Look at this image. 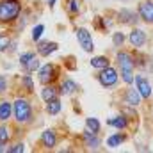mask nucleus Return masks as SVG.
<instances>
[{
	"mask_svg": "<svg viewBox=\"0 0 153 153\" xmlns=\"http://www.w3.org/2000/svg\"><path fill=\"white\" fill-rule=\"evenodd\" d=\"M116 64L119 68V75L121 80L126 84V85H132L134 84V70H135V59H134V52H128V50H119L116 53Z\"/></svg>",
	"mask_w": 153,
	"mask_h": 153,
	"instance_id": "nucleus-1",
	"label": "nucleus"
},
{
	"mask_svg": "<svg viewBox=\"0 0 153 153\" xmlns=\"http://www.w3.org/2000/svg\"><path fill=\"white\" fill-rule=\"evenodd\" d=\"M13 117L18 125H30L34 119V109L29 98L18 96L13 102Z\"/></svg>",
	"mask_w": 153,
	"mask_h": 153,
	"instance_id": "nucleus-2",
	"label": "nucleus"
},
{
	"mask_svg": "<svg viewBox=\"0 0 153 153\" xmlns=\"http://www.w3.org/2000/svg\"><path fill=\"white\" fill-rule=\"evenodd\" d=\"M22 0H0V25H11L20 18Z\"/></svg>",
	"mask_w": 153,
	"mask_h": 153,
	"instance_id": "nucleus-3",
	"label": "nucleus"
},
{
	"mask_svg": "<svg viewBox=\"0 0 153 153\" xmlns=\"http://www.w3.org/2000/svg\"><path fill=\"white\" fill-rule=\"evenodd\" d=\"M61 75V68L55 64V62H46L45 66H41L38 70V78L41 85H46V84H55L59 80Z\"/></svg>",
	"mask_w": 153,
	"mask_h": 153,
	"instance_id": "nucleus-4",
	"label": "nucleus"
},
{
	"mask_svg": "<svg viewBox=\"0 0 153 153\" xmlns=\"http://www.w3.org/2000/svg\"><path fill=\"white\" fill-rule=\"evenodd\" d=\"M96 78H98L100 85H102V87H105V89H112V87L117 85V82H119L117 70L112 68V66H107V68L100 70V73L96 75Z\"/></svg>",
	"mask_w": 153,
	"mask_h": 153,
	"instance_id": "nucleus-5",
	"label": "nucleus"
},
{
	"mask_svg": "<svg viewBox=\"0 0 153 153\" xmlns=\"http://www.w3.org/2000/svg\"><path fill=\"white\" fill-rule=\"evenodd\" d=\"M75 34H76L78 45L82 46V50L87 52V53H91V52L94 50V43H93V38H91V32H89L87 29H84V27H76Z\"/></svg>",
	"mask_w": 153,
	"mask_h": 153,
	"instance_id": "nucleus-6",
	"label": "nucleus"
},
{
	"mask_svg": "<svg viewBox=\"0 0 153 153\" xmlns=\"http://www.w3.org/2000/svg\"><path fill=\"white\" fill-rule=\"evenodd\" d=\"M137 14L144 23L153 25V0H141L137 5Z\"/></svg>",
	"mask_w": 153,
	"mask_h": 153,
	"instance_id": "nucleus-7",
	"label": "nucleus"
},
{
	"mask_svg": "<svg viewBox=\"0 0 153 153\" xmlns=\"http://www.w3.org/2000/svg\"><path fill=\"white\" fill-rule=\"evenodd\" d=\"M128 41H130V45H132L135 50H141V48L146 45V41H148V34H146L143 29L134 27V29L130 30V34H128Z\"/></svg>",
	"mask_w": 153,
	"mask_h": 153,
	"instance_id": "nucleus-8",
	"label": "nucleus"
},
{
	"mask_svg": "<svg viewBox=\"0 0 153 153\" xmlns=\"http://www.w3.org/2000/svg\"><path fill=\"white\" fill-rule=\"evenodd\" d=\"M116 20H117L119 23H123V25H134V27H135L141 18H139L137 11H132V9H119V11L116 13Z\"/></svg>",
	"mask_w": 153,
	"mask_h": 153,
	"instance_id": "nucleus-9",
	"label": "nucleus"
},
{
	"mask_svg": "<svg viewBox=\"0 0 153 153\" xmlns=\"http://www.w3.org/2000/svg\"><path fill=\"white\" fill-rule=\"evenodd\" d=\"M39 146H43L45 150H53L57 146V134L53 128H46L41 132L39 135Z\"/></svg>",
	"mask_w": 153,
	"mask_h": 153,
	"instance_id": "nucleus-10",
	"label": "nucleus"
},
{
	"mask_svg": "<svg viewBox=\"0 0 153 153\" xmlns=\"http://www.w3.org/2000/svg\"><path fill=\"white\" fill-rule=\"evenodd\" d=\"M123 103H128V105H132V107H139L141 105V100H143V96H141V93L137 91V87H132V85H128L125 91H123Z\"/></svg>",
	"mask_w": 153,
	"mask_h": 153,
	"instance_id": "nucleus-11",
	"label": "nucleus"
},
{
	"mask_svg": "<svg viewBox=\"0 0 153 153\" xmlns=\"http://www.w3.org/2000/svg\"><path fill=\"white\" fill-rule=\"evenodd\" d=\"M80 139H82L84 146H85V148H89V150H96V148L102 144V139L98 137V134H94V132H89L87 128L82 132Z\"/></svg>",
	"mask_w": 153,
	"mask_h": 153,
	"instance_id": "nucleus-12",
	"label": "nucleus"
},
{
	"mask_svg": "<svg viewBox=\"0 0 153 153\" xmlns=\"http://www.w3.org/2000/svg\"><path fill=\"white\" fill-rule=\"evenodd\" d=\"M134 82H135V87H137V91L141 93V96H143V98H152V84L148 82V78H146V76L135 75Z\"/></svg>",
	"mask_w": 153,
	"mask_h": 153,
	"instance_id": "nucleus-13",
	"label": "nucleus"
},
{
	"mask_svg": "<svg viewBox=\"0 0 153 153\" xmlns=\"http://www.w3.org/2000/svg\"><path fill=\"white\" fill-rule=\"evenodd\" d=\"M57 48H59V45L55 41H38V46H36L38 55H41V57L52 55L53 52H57Z\"/></svg>",
	"mask_w": 153,
	"mask_h": 153,
	"instance_id": "nucleus-14",
	"label": "nucleus"
},
{
	"mask_svg": "<svg viewBox=\"0 0 153 153\" xmlns=\"http://www.w3.org/2000/svg\"><path fill=\"white\" fill-rule=\"evenodd\" d=\"M61 96V89H59V85H55V84H46V85H43V89H41V100L46 103L48 100H53V98H59Z\"/></svg>",
	"mask_w": 153,
	"mask_h": 153,
	"instance_id": "nucleus-15",
	"label": "nucleus"
},
{
	"mask_svg": "<svg viewBox=\"0 0 153 153\" xmlns=\"http://www.w3.org/2000/svg\"><path fill=\"white\" fill-rule=\"evenodd\" d=\"M107 125H109V126H114V128H117V130H126V128L130 126V119L121 112V114L111 117V119L107 121Z\"/></svg>",
	"mask_w": 153,
	"mask_h": 153,
	"instance_id": "nucleus-16",
	"label": "nucleus"
},
{
	"mask_svg": "<svg viewBox=\"0 0 153 153\" xmlns=\"http://www.w3.org/2000/svg\"><path fill=\"white\" fill-rule=\"evenodd\" d=\"M59 89H61V94H64V96H71L73 93L78 91V84H76L75 80H71V78H64V80L61 82Z\"/></svg>",
	"mask_w": 153,
	"mask_h": 153,
	"instance_id": "nucleus-17",
	"label": "nucleus"
},
{
	"mask_svg": "<svg viewBox=\"0 0 153 153\" xmlns=\"http://www.w3.org/2000/svg\"><path fill=\"white\" fill-rule=\"evenodd\" d=\"M13 116V102L9 100H2L0 102V121L2 123H7Z\"/></svg>",
	"mask_w": 153,
	"mask_h": 153,
	"instance_id": "nucleus-18",
	"label": "nucleus"
},
{
	"mask_svg": "<svg viewBox=\"0 0 153 153\" xmlns=\"http://www.w3.org/2000/svg\"><path fill=\"white\" fill-rule=\"evenodd\" d=\"M126 139H128L126 134H123V132H116V134H112V135L107 137V146H109V148H117V146L123 144Z\"/></svg>",
	"mask_w": 153,
	"mask_h": 153,
	"instance_id": "nucleus-19",
	"label": "nucleus"
},
{
	"mask_svg": "<svg viewBox=\"0 0 153 153\" xmlns=\"http://www.w3.org/2000/svg\"><path fill=\"white\" fill-rule=\"evenodd\" d=\"M61 109H62V102H61V98L48 100V102H46V107H45L46 114H50V116H57L59 112H61Z\"/></svg>",
	"mask_w": 153,
	"mask_h": 153,
	"instance_id": "nucleus-20",
	"label": "nucleus"
},
{
	"mask_svg": "<svg viewBox=\"0 0 153 153\" xmlns=\"http://www.w3.org/2000/svg\"><path fill=\"white\" fill-rule=\"evenodd\" d=\"M91 68H94V70H103V68H107V66H111V59L107 57V55H96V57H93L91 61Z\"/></svg>",
	"mask_w": 153,
	"mask_h": 153,
	"instance_id": "nucleus-21",
	"label": "nucleus"
},
{
	"mask_svg": "<svg viewBox=\"0 0 153 153\" xmlns=\"http://www.w3.org/2000/svg\"><path fill=\"white\" fill-rule=\"evenodd\" d=\"M20 85L27 91V94H32L34 93V80H32L30 73H25V75L20 78Z\"/></svg>",
	"mask_w": 153,
	"mask_h": 153,
	"instance_id": "nucleus-22",
	"label": "nucleus"
},
{
	"mask_svg": "<svg viewBox=\"0 0 153 153\" xmlns=\"http://www.w3.org/2000/svg\"><path fill=\"white\" fill-rule=\"evenodd\" d=\"M85 128H87L89 132L100 134V130H102V123H100L96 117H85Z\"/></svg>",
	"mask_w": 153,
	"mask_h": 153,
	"instance_id": "nucleus-23",
	"label": "nucleus"
},
{
	"mask_svg": "<svg viewBox=\"0 0 153 153\" xmlns=\"http://www.w3.org/2000/svg\"><path fill=\"white\" fill-rule=\"evenodd\" d=\"M11 43H13V41H11V34H9V32H2V34H0V53H4V52L11 46Z\"/></svg>",
	"mask_w": 153,
	"mask_h": 153,
	"instance_id": "nucleus-24",
	"label": "nucleus"
},
{
	"mask_svg": "<svg viewBox=\"0 0 153 153\" xmlns=\"http://www.w3.org/2000/svg\"><path fill=\"white\" fill-rule=\"evenodd\" d=\"M39 68H41V66H39L38 57H32V59L23 66V71H25V73H34V71H38Z\"/></svg>",
	"mask_w": 153,
	"mask_h": 153,
	"instance_id": "nucleus-25",
	"label": "nucleus"
},
{
	"mask_svg": "<svg viewBox=\"0 0 153 153\" xmlns=\"http://www.w3.org/2000/svg\"><path fill=\"white\" fill-rule=\"evenodd\" d=\"M11 141V128L7 125H0V143H9Z\"/></svg>",
	"mask_w": 153,
	"mask_h": 153,
	"instance_id": "nucleus-26",
	"label": "nucleus"
},
{
	"mask_svg": "<svg viewBox=\"0 0 153 153\" xmlns=\"http://www.w3.org/2000/svg\"><path fill=\"white\" fill-rule=\"evenodd\" d=\"M78 11H80V0H68V13L75 16L78 14Z\"/></svg>",
	"mask_w": 153,
	"mask_h": 153,
	"instance_id": "nucleus-27",
	"label": "nucleus"
},
{
	"mask_svg": "<svg viewBox=\"0 0 153 153\" xmlns=\"http://www.w3.org/2000/svg\"><path fill=\"white\" fill-rule=\"evenodd\" d=\"M125 41H126V36H125L123 32H114V34H112V45H114L116 48L123 46Z\"/></svg>",
	"mask_w": 153,
	"mask_h": 153,
	"instance_id": "nucleus-28",
	"label": "nucleus"
},
{
	"mask_svg": "<svg viewBox=\"0 0 153 153\" xmlns=\"http://www.w3.org/2000/svg\"><path fill=\"white\" fill-rule=\"evenodd\" d=\"M121 112L126 116L128 119H135V117H137V112H135V111H134V107H132V105H128V103H125V105L121 107Z\"/></svg>",
	"mask_w": 153,
	"mask_h": 153,
	"instance_id": "nucleus-29",
	"label": "nucleus"
},
{
	"mask_svg": "<svg viewBox=\"0 0 153 153\" xmlns=\"http://www.w3.org/2000/svg\"><path fill=\"white\" fill-rule=\"evenodd\" d=\"M43 32H45V25L43 23H38L34 29H32V41H39L41 39V36H43Z\"/></svg>",
	"mask_w": 153,
	"mask_h": 153,
	"instance_id": "nucleus-30",
	"label": "nucleus"
},
{
	"mask_svg": "<svg viewBox=\"0 0 153 153\" xmlns=\"http://www.w3.org/2000/svg\"><path fill=\"white\" fill-rule=\"evenodd\" d=\"M32 57H36V55H34V52H23V53H20V66L23 68V66H25Z\"/></svg>",
	"mask_w": 153,
	"mask_h": 153,
	"instance_id": "nucleus-31",
	"label": "nucleus"
},
{
	"mask_svg": "<svg viewBox=\"0 0 153 153\" xmlns=\"http://www.w3.org/2000/svg\"><path fill=\"white\" fill-rule=\"evenodd\" d=\"M25 152V144L23 143H16L13 146H9V152L7 153H23Z\"/></svg>",
	"mask_w": 153,
	"mask_h": 153,
	"instance_id": "nucleus-32",
	"label": "nucleus"
},
{
	"mask_svg": "<svg viewBox=\"0 0 153 153\" xmlns=\"http://www.w3.org/2000/svg\"><path fill=\"white\" fill-rule=\"evenodd\" d=\"M7 91V78L4 75H0V94H4Z\"/></svg>",
	"mask_w": 153,
	"mask_h": 153,
	"instance_id": "nucleus-33",
	"label": "nucleus"
},
{
	"mask_svg": "<svg viewBox=\"0 0 153 153\" xmlns=\"http://www.w3.org/2000/svg\"><path fill=\"white\" fill-rule=\"evenodd\" d=\"M9 152V143H0V153Z\"/></svg>",
	"mask_w": 153,
	"mask_h": 153,
	"instance_id": "nucleus-34",
	"label": "nucleus"
},
{
	"mask_svg": "<svg viewBox=\"0 0 153 153\" xmlns=\"http://www.w3.org/2000/svg\"><path fill=\"white\" fill-rule=\"evenodd\" d=\"M55 2H57V0H48V7L53 9V7H55Z\"/></svg>",
	"mask_w": 153,
	"mask_h": 153,
	"instance_id": "nucleus-35",
	"label": "nucleus"
}]
</instances>
